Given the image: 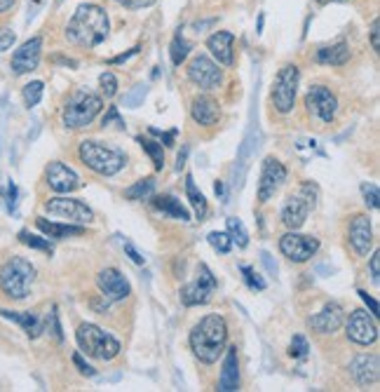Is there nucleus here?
I'll return each instance as SVG.
<instances>
[{"label":"nucleus","mask_w":380,"mask_h":392,"mask_svg":"<svg viewBox=\"0 0 380 392\" xmlns=\"http://www.w3.org/2000/svg\"><path fill=\"white\" fill-rule=\"evenodd\" d=\"M109 14L99 5H80L66 26V38L73 45L97 47L109 35Z\"/></svg>","instance_id":"1"},{"label":"nucleus","mask_w":380,"mask_h":392,"mask_svg":"<svg viewBox=\"0 0 380 392\" xmlns=\"http://www.w3.org/2000/svg\"><path fill=\"white\" fill-rule=\"evenodd\" d=\"M228 324L221 315H207L190 331V348L195 357L204 365H214L226 350Z\"/></svg>","instance_id":"2"},{"label":"nucleus","mask_w":380,"mask_h":392,"mask_svg":"<svg viewBox=\"0 0 380 392\" xmlns=\"http://www.w3.org/2000/svg\"><path fill=\"white\" fill-rule=\"evenodd\" d=\"M35 280V268L31 261L21 259V256H12L10 261L0 268V289L12 301H24L31 294V284Z\"/></svg>","instance_id":"3"},{"label":"nucleus","mask_w":380,"mask_h":392,"mask_svg":"<svg viewBox=\"0 0 380 392\" xmlns=\"http://www.w3.org/2000/svg\"><path fill=\"white\" fill-rule=\"evenodd\" d=\"M80 160L87 165L92 172L102 176H113L127 165V155L118 148L104 146L99 141H82L80 144Z\"/></svg>","instance_id":"4"},{"label":"nucleus","mask_w":380,"mask_h":392,"mask_svg":"<svg viewBox=\"0 0 380 392\" xmlns=\"http://www.w3.org/2000/svg\"><path fill=\"white\" fill-rule=\"evenodd\" d=\"M78 345L85 355L102 362H111L120 355V343L118 338H113L111 333H106L104 329H99L97 324H80L75 331Z\"/></svg>","instance_id":"5"},{"label":"nucleus","mask_w":380,"mask_h":392,"mask_svg":"<svg viewBox=\"0 0 380 392\" xmlns=\"http://www.w3.org/2000/svg\"><path fill=\"white\" fill-rule=\"evenodd\" d=\"M104 109L102 97L92 94V92H75L63 106V125L68 130H82L92 120L99 116V111Z\"/></svg>","instance_id":"6"},{"label":"nucleus","mask_w":380,"mask_h":392,"mask_svg":"<svg viewBox=\"0 0 380 392\" xmlns=\"http://www.w3.org/2000/svg\"><path fill=\"white\" fill-rule=\"evenodd\" d=\"M314 204H317V190H314L312 183H303V186L298 188V193H293L284 202L282 223L289 228V231H298V228L305 223L307 214L314 209Z\"/></svg>","instance_id":"7"},{"label":"nucleus","mask_w":380,"mask_h":392,"mask_svg":"<svg viewBox=\"0 0 380 392\" xmlns=\"http://www.w3.org/2000/svg\"><path fill=\"white\" fill-rule=\"evenodd\" d=\"M298 66L296 63H286L275 78L272 85V104L279 113H291L293 104H296V92H298Z\"/></svg>","instance_id":"8"},{"label":"nucleus","mask_w":380,"mask_h":392,"mask_svg":"<svg viewBox=\"0 0 380 392\" xmlns=\"http://www.w3.org/2000/svg\"><path fill=\"white\" fill-rule=\"evenodd\" d=\"M216 277L204 263L197 266V275L190 284H185L181 289V301L183 305H204L212 301V294L216 291Z\"/></svg>","instance_id":"9"},{"label":"nucleus","mask_w":380,"mask_h":392,"mask_svg":"<svg viewBox=\"0 0 380 392\" xmlns=\"http://www.w3.org/2000/svg\"><path fill=\"white\" fill-rule=\"evenodd\" d=\"M305 106L310 111V116L317 118L319 123H331L336 113H338V99L324 85H314V87L307 90Z\"/></svg>","instance_id":"10"},{"label":"nucleus","mask_w":380,"mask_h":392,"mask_svg":"<svg viewBox=\"0 0 380 392\" xmlns=\"http://www.w3.org/2000/svg\"><path fill=\"white\" fill-rule=\"evenodd\" d=\"M45 209H47V214H52V216L71 221V223H78V226H85L94 219V214H92L90 207L82 204L80 200H73V197H52L45 202Z\"/></svg>","instance_id":"11"},{"label":"nucleus","mask_w":380,"mask_h":392,"mask_svg":"<svg viewBox=\"0 0 380 392\" xmlns=\"http://www.w3.org/2000/svg\"><path fill=\"white\" fill-rule=\"evenodd\" d=\"M279 249L289 261L293 263H305L310 261L319 249V240L312 235H298V233H286L279 240Z\"/></svg>","instance_id":"12"},{"label":"nucleus","mask_w":380,"mask_h":392,"mask_svg":"<svg viewBox=\"0 0 380 392\" xmlns=\"http://www.w3.org/2000/svg\"><path fill=\"white\" fill-rule=\"evenodd\" d=\"M188 78L202 90H216L219 85L223 82V73H221V68L204 54L192 56V61L188 63Z\"/></svg>","instance_id":"13"},{"label":"nucleus","mask_w":380,"mask_h":392,"mask_svg":"<svg viewBox=\"0 0 380 392\" xmlns=\"http://www.w3.org/2000/svg\"><path fill=\"white\" fill-rule=\"evenodd\" d=\"M97 287L102 291V296L109 303L125 301V298L132 294V287H129L127 277L120 273L118 268H106L97 275Z\"/></svg>","instance_id":"14"},{"label":"nucleus","mask_w":380,"mask_h":392,"mask_svg":"<svg viewBox=\"0 0 380 392\" xmlns=\"http://www.w3.org/2000/svg\"><path fill=\"white\" fill-rule=\"evenodd\" d=\"M286 181V167L277 158H265L261 169V181H258V202H268Z\"/></svg>","instance_id":"15"},{"label":"nucleus","mask_w":380,"mask_h":392,"mask_svg":"<svg viewBox=\"0 0 380 392\" xmlns=\"http://www.w3.org/2000/svg\"><path fill=\"white\" fill-rule=\"evenodd\" d=\"M348 338L360 345H371L378 338V326L374 322V315L367 310H355L348 319Z\"/></svg>","instance_id":"16"},{"label":"nucleus","mask_w":380,"mask_h":392,"mask_svg":"<svg viewBox=\"0 0 380 392\" xmlns=\"http://www.w3.org/2000/svg\"><path fill=\"white\" fill-rule=\"evenodd\" d=\"M40 52H42V38L35 35V38L26 40L17 52L12 54V71L17 75L31 73V71L38 68L40 63Z\"/></svg>","instance_id":"17"},{"label":"nucleus","mask_w":380,"mask_h":392,"mask_svg":"<svg viewBox=\"0 0 380 392\" xmlns=\"http://www.w3.org/2000/svg\"><path fill=\"white\" fill-rule=\"evenodd\" d=\"M47 186L54 190V193H73L75 188H80V179L78 174L63 162H49L47 172H45Z\"/></svg>","instance_id":"18"},{"label":"nucleus","mask_w":380,"mask_h":392,"mask_svg":"<svg viewBox=\"0 0 380 392\" xmlns=\"http://www.w3.org/2000/svg\"><path fill=\"white\" fill-rule=\"evenodd\" d=\"M350 245L360 256H369L371 247H374V228H371L369 216L357 214L350 223Z\"/></svg>","instance_id":"19"},{"label":"nucleus","mask_w":380,"mask_h":392,"mask_svg":"<svg viewBox=\"0 0 380 392\" xmlns=\"http://www.w3.org/2000/svg\"><path fill=\"white\" fill-rule=\"evenodd\" d=\"M310 326L319 333H333L343 326V308L338 303H326L324 310L310 317Z\"/></svg>","instance_id":"20"},{"label":"nucleus","mask_w":380,"mask_h":392,"mask_svg":"<svg viewBox=\"0 0 380 392\" xmlns=\"http://www.w3.org/2000/svg\"><path fill=\"white\" fill-rule=\"evenodd\" d=\"M380 365H378V357L376 355H362V357H357L353 365H350V372H353L355 381L360 383V386H374L378 383V376H380Z\"/></svg>","instance_id":"21"},{"label":"nucleus","mask_w":380,"mask_h":392,"mask_svg":"<svg viewBox=\"0 0 380 392\" xmlns=\"http://www.w3.org/2000/svg\"><path fill=\"white\" fill-rule=\"evenodd\" d=\"M0 317L5 319H12V322H17L21 329L26 331L28 338H38L42 331H45V319H40L35 312H17V310H5L0 308Z\"/></svg>","instance_id":"22"},{"label":"nucleus","mask_w":380,"mask_h":392,"mask_svg":"<svg viewBox=\"0 0 380 392\" xmlns=\"http://www.w3.org/2000/svg\"><path fill=\"white\" fill-rule=\"evenodd\" d=\"M219 390L233 392L240 390V362H238V348H228L223 360V372L219 379Z\"/></svg>","instance_id":"23"},{"label":"nucleus","mask_w":380,"mask_h":392,"mask_svg":"<svg viewBox=\"0 0 380 392\" xmlns=\"http://www.w3.org/2000/svg\"><path fill=\"white\" fill-rule=\"evenodd\" d=\"M233 42H235V35L231 31H219L207 40V47H209V52L219 63L233 66Z\"/></svg>","instance_id":"24"},{"label":"nucleus","mask_w":380,"mask_h":392,"mask_svg":"<svg viewBox=\"0 0 380 392\" xmlns=\"http://www.w3.org/2000/svg\"><path fill=\"white\" fill-rule=\"evenodd\" d=\"M190 116H192V120H195L197 125L209 127V125L219 123L221 109H219V104L214 102L212 97H197L195 102H192V106H190Z\"/></svg>","instance_id":"25"},{"label":"nucleus","mask_w":380,"mask_h":392,"mask_svg":"<svg viewBox=\"0 0 380 392\" xmlns=\"http://www.w3.org/2000/svg\"><path fill=\"white\" fill-rule=\"evenodd\" d=\"M35 226L40 228L42 233L47 235V238H54V240H63V238H75V235H82L85 228L78 226V223H54V221H47V219H35Z\"/></svg>","instance_id":"26"},{"label":"nucleus","mask_w":380,"mask_h":392,"mask_svg":"<svg viewBox=\"0 0 380 392\" xmlns=\"http://www.w3.org/2000/svg\"><path fill=\"white\" fill-rule=\"evenodd\" d=\"M314 61L324 63V66H343V63L350 61V47L345 42H336L331 47H321L314 54Z\"/></svg>","instance_id":"27"},{"label":"nucleus","mask_w":380,"mask_h":392,"mask_svg":"<svg viewBox=\"0 0 380 392\" xmlns=\"http://www.w3.org/2000/svg\"><path fill=\"white\" fill-rule=\"evenodd\" d=\"M153 207L157 212L162 214H169L171 219H178V221H190V214L188 209L181 204V200H176L174 195H160L153 200Z\"/></svg>","instance_id":"28"},{"label":"nucleus","mask_w":380,"mask_h":392,"mask_svg":"<svg viewBox=\"0 0 380 392\" xmlns=\"http://www.w3.org/2000/svg\"><path fill=\"white\" fill-rule=\"evenodd\" d=\"M185 195H188L190 204H192V209H195V214H197V219L202 221V219L207 216V212H209V204H207L204 195L195 188V181H192V176H190V174L185 176Z\"/></svg>","instance_id":"29"},{"label":"nucleus","mask_w":380,"mask_h":392,"mask_svg":"<svg viewBox=\"0 0 380 392\" xmlns=\"http://www.w3.org/2000/svg\"><path fill=\"white\" fill-rule=\"evenodd\" d=\"M153 190H155V179L153 176H148V179H141V181H136L132 188H127L125 190V197L127 200H146L153 195Z\"/></svg>","instance_id":"30"},{"label":"nucleus","mask_w":380,"mask_h":392,"mask_svg":"<svg viewBox=\"0 0 380 392\" xmlns=\"http://www.w3.org/2000/svg\"><path fill=\"white\" fill-rule=\"evenodd\" d=\"M228 235H231L233 245H238L240 249H245L249 245V233L240 219H235V216L228 219Z\"/></svg>","instance_id":"31"},{"label":"nucleus","mask_w":380,"mask_h":392,"mask_svg":"<svg viewBox=\"0 0 380 392\" xmlns=\"http://www.w3.org/2000/svg\"><path fill=\"white\" fill-rule=\"evenodd\" d=\"M188 52H190V45L183 40L181 33H176L174 40H171V47H169L171 63H174V66H181V63L185 61V56H188Z\"/></svg>","instance_id":"32"},{"label":"nucleus","mask_w":380,"mask_h":392,"mask_svg":"<svg viewBox=\"0 0 380 392\" xmlns=\"http://www.w3.org/2000/svg\"><path fill=\"white\" fill-rule=\"evenodd\" d=\"M139 144L141 148L150 155V160H153L155 169H162L164 167V151H162V144H157V141H150V139H143L139 137Z\"/></svg>","instance_id":"33"},{"label":"nucleus","mask_w":380,"mask_h":392,"mask_svg":"<svg viewBox=\"0 0 380 392\" xmlns=\"http://www.w3.org/2000/svg\"><path fill=\"white\" fill-rule=\"evenodd\" d=\"M42 92H45V85H42L40 80H33V82H28L26 87H24V102L28 109H33V106H38L40 104V99H42Z\"/></svg>","instance_id":"34"},{"label":"nucleus","mask_w":380,"mask_h":392,"mask_svg":"<svg viewBox=\"0 0 380 392\" xmlns=\"http://www.w3.org/2000/svg\"><path fill=\"white\" fill-rule=\"evenodd\" d=\"M19 240L24 242L26 247H31V249H40V252H45V254H52V252H54V247L49 245V240L38 238V235H31L28 231H21V233H19Z\"/></svg>","instance_id":"35"},{"label":"nucleus","mask_w":380,"mask_h":392,"mask_svg":"<svg viewBox=\"0 0 380 392\" xmlns=\"http://www.w3.org/2000/svg\"><path fill=\"white\" fill-rule=\"evenodd\" d=\"M209 245L216 249L219 254H228L233 249V242H231V235L228 233H219V231H214V233H209Z\"/></svg>","instance_id":"36"},{"label":"nucleus","mask_w":380,"mask_h":392,"mask_svg":"<svg viewBox=\"0 0 380 392\" xmlns=\"http://www.w3.org/2000/svg\"><path fill=\"white\" fill-rule=\"evenodd\" d=\"M242 275H245V282H247L252 289H256V291H263V289H265V280L256 273V270H254L252 266H242Z\"/></svg>","instance_id":"37"},{"label":"nucleus","mask_w":380,"mask_h":392,"mask_svg":"<svg viewBox=\"0 0 380 392\" xmlns=\"http://www.w3.org/2000/svg\"><path fill=\"white\" fill-rule=\"evenodd\" d=\"M99 82H102V90L106 97H116L118 92V78L111 73V71H106V73H102V78H99Z\"/></svg>","instance_id":"38"},{"label":"nucleus","mask_w":380,"mask_h":392,"mask_svg":"<svg viewBox=\"0 0 380 392\" xmlns=\"http://www.w3.org/2000/svg\"><path fill=\"white\" fill-rule=\"evenodd\" d=\"M307 350H310V345H307V341L300 336H293L291 341V348H289V355L291 357H307Z\"/></svg>","instance_id":"39"},{"label":"nucleus","mask_w":380,"mask_h":392,"mask_svg":"<svg viewBox=\"0 0 380 392\" xmlns=\"http://www.w3.org/2000/svg\"><path fill=\"white\" fill-rule=\"evenodd\" d=\"M362 193H364V202H367L371 209H378V188L374 186V183H364L362 186Z\"/></svg>","instance_id":"40"},{"label":"nucleus","mask_w":380,"mask_h":392,"mask_svg":"<svg viewBox=\"0 0 380 392\" xmlns=\"http://www.w3.org/2000/svg\"><path fill=\"white\" fill-rule=\"evenodd\" d=\"M45 326H47L49 331H52V336H54L56 341H63V333H61V324H59V315H56V308H52V312H49Z\"/></svg>","instance_id":"41"},{"label":"nucleus","mask_w":380,"mask_h":392,"mask_svg":"<svg viewBox=\"0 0 380 392\" xmlns=\"http://www.w3.org/2000/svg\"><path fill=\"white\" fill-rule=\"evenodd\" d=\"M14 45V31L12 28H0V52L10 49Z\"/></svg>","instance_id":"42"},{"label":"nucleus","mask_w":380,"mask_h":392,"mask_svg":"<svg viewBox=\"0 0 380 392\" xmlns=\"http://www.w3.org/2000/svg\"><path fill=\"white\" fill-rule=\"evenodd\" d=\"M118 5L129 7V10H143V7H150L155 0H116Z\"/></svg>","instance_id":"43"},{"label":"nucleus","mask_w":380,"mask_h":392,"mask_svg":"<svg viewBox=\"0 0 380 392\" xmlns=\"http://www.w3.org/2000/svg\"><path fill=\"white\" fill-rule=\"evenodd\" d=\"M73 365H75L78 369H80V374H82V376H90V379H92V376H97L94 369H92V367L87 365V362L82 360V355H78V353L73 355Z\"/></svg>","instance_id":"44"},{"label":"nucleus","mask_w":380,"mask_h":392,"mask_svg":"<svg viewBox=\"0 0 380 392\" xmlns=\"http://www.w3.org/2000/svg\"><path fill=\"white\" fill-rule=\"evenodd\" d=\"M143 97H146V87H139V90L134 92V94L125 97V104L129 106V109H136V104H139Z\"/></svg>","instance_id":"45"},{"label":"nucleus","mask_w":380,"mask_h":392,"mask_svg":"<svg viewBox=\"0 0 380 392\" xmlns=\"http://www.w3.org/2000/svg\"><path fill=\"white\" fill-rule=\"evenodd\" d=\"M380 21L378 19H374V24H371V45H374V49L378 52L380 49Z\"/></svg>","instance_id":"46"},{"label":"nucleus","mask_w":380,"mask_h":392,"mask_svg":"<svg viewBox=\"0 0 380 392\" xmlns=\"http://www.w3.org/2000/svg\"><path fill=\"white\" fill-rule=\"evenodd\" d=\"M125 254H127L129 259H132L134 263H136V266H143V261H146V259H143V256H141L139 252H136V249H134L132 245H129V242H125Z\"/></svg>","instance_id":"47"},{"label":"nucleus","mask_w":380,"mask_h":392,"mask_svg":"<svg viewBox=\"0 0 380 392\" xmlns=\"http://www.w3.org/2000/svg\"><path fill=\"white\" fill-rule=\"evenodd\" d=\"M371 277H374V282L378 284V277H380V252H374V256H371Z\"/></svg>","instance_id":"48"},{"label":"nucleus","mask_w":380,"mask_h":392,"mask_svg":"<svg viewBox=\"0 0 380 392\" xmlns=\"http://www.w3.org/2000/svg\"><path fill=\"white\" fill-rule=\"evenodd\" d=\"M360 296L364 298V303H367L369 305V310H371V315H378V303H376V298H371L369 294H367V291H360Z\"/></svg>","instance_id":"49"},{"label":"nucleus","mask_w":380,"mask_h":392,"mask_svg":"<svg viewBox=\"0 0 380 392\" xmlns=\"http://www.w3.org/2000/svg\"><path fill=\"white\" fill-rule=\"evenodd\" d=\"M14 200H17V186L10 181L7 183V207H10V209H14Z\"/></svg>","instance_id":"50"},{"label":"nucleus","mask_w":380,"mask_h":392,"mask_svg":"<svg viewBox=\"0 0 380 392\" xmlns=\"http://www.w3.org/2000/svg\"><path fill=\"white\" fill-rule=\"evenodd\" d=\"M136 52H139V47H132L127 54H120V56H116V59H111V63H123V61H127V59H129V56H134Z\"/></svg>","instance_id":"51"},{"label":"nucleus","mask_w":380,"mask_h":392,"mask_svg":"<svg viewBox=\"0 0 380 392\" xmlns=\"http://www.w3.org/2000/svg\"><path fill=\"white\" fill-rule=\"evenodd\" d=\"M14 5V0H0V14H3V12H7V10H10V7Z\"/></svg>","instance_id":"52"},{"label":"nucleus","mask_w":380,"mask_h":392,"mask_svg":"<svg viewBox=\"0 0 380 392\" xmlns=\"http://www.w3.org/2000/svg\"><path fill=\"white\" fill-rule=\"evenodd\" d=\"M263 261H265V266H268V270H270V273H275V270H277V268H275V266H272L270 256H268V254H265V252H263Z\"/></svg>","instance_id":"53"},{"label":"nucleus","mask_w":380,"mask_h":392,"mask_svg":"<svg viewBox=\"0 0 380 392\" xmlns=\"http://www.w3.org/2000/svg\"><path fill=\"white\" fill-rule=\"evenodd\" d=\"M319 5H329V3H348V0H317Z\"/></svg>","instance_id":"54"},{"label":"nucleus","mask_w":380,"mask_h":392,"mask_svg":"<svg viewBox=\"0 0 380 392\" xmlns=\"http://www.w3.org/2000/svg\"><path fill=\"white\" fill-rule=\"evenodd\" d=\"M216 195H223V183H221V181L216 183Z\"/></svg>","instance_id":"55"}]
</instances>
